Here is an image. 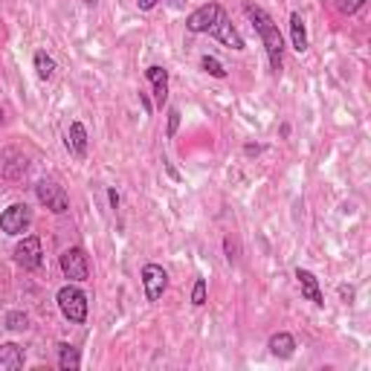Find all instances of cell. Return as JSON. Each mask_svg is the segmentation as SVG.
Segmentation results:
<instances>
[{
    "mask_svg": "<svg viewBox=\"0 0 371 371\" xmlns=\"http://www.w3.org/2000/svg\"><path fill=\"white\" fill-rule=\"evenodd\" d=\"M244 12L252 20L255 32L261 35V43H264L267 58H270V67L278 73L281 70V55H285V41H281V32L276 27V20L264 9H261V6H252V4H244Z\"/></svg>",
    "mask_w": 371,
    "mask_h": 371,
    "instance_id": "1",
    "label": "cell"
},
{
    "mask_svg": "<svg viewBox=\"0 0 371 371\" xmlns=\"http://www.w3.org/2000/svg\"><path fill=\"white\" fill-rule=\"evenodd\" d=\"M58 311L64 313V319H70L73 325H81L87 319V296L79 288H73V285L61 288L58 290Z\"/></svg>",
    "mask_w": 371,
    "mask_h": 371,
    "instance_id": "2",
    "label": "cell"
},
{
    "mask_svg": "<svg viewBox=\"0 0 371 371\" xmlns=\"http://www.w3.org/2000/svg\"><path fill=\"white\" fill-rule=\"evenodd\" d=\"M35 194H38L41 206H47V209L55 212V215H64V212L70 209L67 191H64V186H58V183H53V180H41V183L35 186Z\"/></svg>",
    "mask_w": 371,
    "mask_h": 371,
    "instance_id": "3",
    "label": "cell"
},
{
    "mask_svg": "<svg viewBox=\"0 0 371 371\" xmlns=\"http://www.w3.org/2000/svg\"><path fill=\"white\" fill-rule=\"evenodd\" d=\"M61 273L70 281H84L90 276V264H87V252L81 247H70L61 252Z\"/></svg>",
    "mask_w": 371,
    "mask_h": 371,
    "instance_id": "4",
    "label": "cell"
},
{
    "mask_svg": "<svg viewBox=\"0 0 371 371\" xmlns=\"http://www.w3.org/2000/svg\"><path fill=\"white\" fill-rule=\"evenodd\" d=\"M15 261L24 270H38L43 261V250H41V238L38 235H27L24 241L15 247Z\"/></svg>",
    "mask_w": 371,
    "mask_h": 371,
    "instance_id": "5",
    "label": "cell"
},
{
    "mask_svg": "<svg viewBox=\"0 0 371 371\" xmlns=\"http://www.w3.org/2000/svg\"><path fill=\"white\" fill-rule=\"evenodd\" d=\"M29 224H32V212H29L27 203H15L0 215V229H4L6 235H20Z\"/></svg>",
    "mask_w": 371,
    "mask_h": 371,
    "instance_id": "6",
    "label": "cell"
},
{
    "mask_svg": "<svg viewBox=\"0 0 371 371\" xmlns=\"http://www.w3.org/2000/svg\"><path fill=\"white\" fill-rule=\"evenodd\" d=\"M142 285H145L148 302H160L166 288H168V273L160 264H145L142 267Z\"/></svg>",
    "mask_w": 371,
    "mask_h": 371,
    "instance_id": "7",
    "label": "cell"
},
{
    "mask_svg": "<svg viewBox=\"0 0 371 371\" xmlns=\"http://www.w3.org/2000/svg\"><path fill=\"white\" fill-rule=\"evenodd\" d=\"M221 6L217 4H203L201 9H194L191 15H189V20H186V27H189V32H212V27L217 24V18H221Z\"/></svg>",
    "mask_w": 371,
    "mask_h": 371,
    "instance_id": "8",
    "label": "cell"
},
{
    "mask_svg": "<svg viewBox=\"0 0 371 371\" xmlns=\"http://www.w3.org/2000/svg\"><path fill=\"white\" fill-rule=\"evenodd\" d=\"M212 38H217L221 43H227V47H232V50H244V38L238 35V29L229 24V18H227V12H221V18H217V24L212 27V32H209Z\"/></svg>",
    "mask_w": 371,
    "mask_h": 371,
    "instance_id": "9",
    "label": "cell"
},
{
    "mask_svg": "<svg viewBox=\"0 0 371 371\" xmlns=\"http://www.w3.org/2000/svg\"><path fill=\"white\" fill-rule=\"evenodd\" d=\"M296 278H299V288H302V296L304 299H311L313 304H325V296H322V290H319V281H316V276L311 273V270H296Z\"/></svg>",
    "mask_w": 371,
    "mask_h": 371,
    "instance_id": "10",
    "label": "cell"
},
{
    "mask_svg": "<svg viewBox=\"0 0 371 371\" xmlns=\"http://www.w3.org/2000/svg\"><path fill=\"white\" fill-rule=\"evenodd\" d=\"M24 368V348L15 342H4L0 345V371H18Z\"/></svg>",
    "mask_w": 371,
    "mask_h": 371,
    "instance_id": "11",
    "label": "cell"
},
{
    "mask_svg": "<svg viewBox=\"0 0 371 371\" xmlns=\"http://www.w3.org/2000/svg\"><path fill=\"white\" fill-rule=\"evenodd\" d=\"M145 79L154 84V96H157V104H166V99H168V73H166V67H148L145 70Z\"/></svg>",
    "mask_w": 371,
    "mask_h": 371,
    "instance_id": "12",
    "label": "cell"
},
{
    "mask_svg": "<svg viewBox=\"0 0 371 371\" xmlns=\"http://www.w3.org/2000/svg\"><path fill=\"white\" fill-rule=\"evenodd\" d=\"M67 148L73 151L76 157H87V130H84V125L81 122H73L70 125V134H67Z\"/></svg>",
    "mask_w": 371,
    "mask_h": 371,
    "instance_id": "13",
    "label": "cell"
},
{
    "mask_svg": "<svg viewBox=\"0 0 371 371\" xmlns=\"http://www.w3.org/2000/svg\"><path fill=\"white\" fill-rule=\"evenodd\" d=\"M270 354L278 357V360H288L296 354V339L290 334H276L270 337Z\"/></svg>",
    "mask_w": 371,
    "mask_h": 371,
    "instance_id": "14",
    "label": "cell"
},
{
    "mask_svg": "<svg viewBox=\"0 0 371 371\" xmlns=\"http://www.w3.org/2000/svg\"><path fill=\"white\" fill-rule=\"evenodd\" d=\"M290 38H293V50L296 53L308 50V32H304V20H302L299 12L290 15Z\"/></svg>",
    "mask_w": 371,
    "mask_h": 371,
    "instance_id": "15",
    "label": "cell"
},
{
    "mask_svg": "<svg viewBox=\"0 0 371 371\" xmlns=\"http://www.w3.org/2000/svg\"><path fill=\"white\" fill-rule=\"evenodd\" d=\"M81 365V357H79V351L73 345H67V342H61L58 345V368L61 371H76Z\"/></svg>",
    "mask_w": 371,
    "mask_h": 371,
    "instance_id": "16",
    "label": "cell"
},
{
    "mask_svg": "<svg viewBox=\"0 0 371 371\" xmlns=\"http://www.w3.org/2000/svg\"><path fill=\"white\" fill-rule=\"evenodd\" d=\"M35 70H38V76H41V79H50V76L55 73V61L41 50V53H35Z\"/></svg>",
    "mask_w": 371,
    "mask_h": 371,
    "instance_id": "17",
    "label": "cell"
},
{
    "mask_svg": "<svg viewBox=\"0 0 371 371\" xmlns=\"http://www.w3.org/2000/svg\"><path fill=\"white\" fill-rule=\"evenodd\" d=\"M6 328H9V331H27V328H29V316L20 313V311H12V313L6 316Z\"/></svg>",
    "mask_w": 371,
    "mask_h": 371,
    "instance_id": "18",
    "label": "cell"
},
{
    "mask_svg": "<svg viewBox=\"0 0 371 371\" xmlns=\"http://www.w3.org/2000/svg\"><path fill=\"white\" fill-rule=\"evenodd\" d=\"M201 64H203V70H206L209 76H215V79H224V76H227V70L221 67V61H217L215 55H203Z\"/></svg>",
    "mask_w": 371,
    "mask_h": 371,
    "instance_id": "19",
    "label": "cell"
},
{
    "mask_svg": "<svg viewBox=\"0 0 371 371\" xmlns=\"http://www.w3.org/2000/svg\"><path fill=\"white\" fill-rule=\"evenodd\" d=\"M203 302H206V281L198 278V281H194V290H191V304H194V308H201Z\"/></svg>",
    "mask_w": 371,
    "mask_h": 371,
    "instance_id": "20",
    "label": "cell"
},
{
    "mask_svg": "<svg viewBox=\"0 0 371 371\" xmlns=\"http://www.w3.org/2000/svg\"><path fill=\"white\" fill-rule=\"evenodd\" d=\"M177 128H180V111H177V107H171V111H168V130H166V134L174 137V134H177Z\"/></svg>",
    "mask_w": 371,
    "mask_h": 371,
    "instance_id": "21",
    "label": "cell"
},
{
    "mask_svg": "<svg viewBox=\"0 0 371 371\" xmlns=\"http://www.w3.org/2000/svg\"><path fill=\"white\" fill-rule=\"evenodd\" d=\"M363 4H365V0H339V12L342 15H354Z\"/></svg>",
    "mask_w": 371,
    "mask_h": 371,
    "instance_id": "22",
    "label": "cell"
},
{
    "mask_svg": "<svg viewBox=\"0 0 371 371\" xmlns=\"http://www.w3.org/2000/svg\"><path fill=\"white\" fill-rule=\"evenodd\" d=\"M154 6H157V0H140V9H145V12L154 9Z\"/></svg>",
    "mask_w": 371,
    "mask_h": 371,
    "instance_id": "23",
    "label": "cell"
},
{
    "mask_svg": "<svg viewBox=\"0 0 371 371\" xmlns=\"http://www.w3.org/2000/svg\"><path fill=\"white\" fill-rule=\"evenodd\" d=\"M339 296L351 302V299H354V290H351V288H339Z\"/></svg>",
    "mask_w": 371,
    "mask_h": 371,
    "instance_id": "24",
    "label": "cell"
},
{
    "mask_svg": "<svg viewBox=\"0 0 371 371\" xmlns=\"http://www.w3.org/2000/svg\"><path fill=\"white\" fill-rule=\"evenodd\" d=\"M171 6H174V9H183V6H186V0H171Z\"/></svg>",
    "mask_w": 371,
    "mask_h": 371,
    "instance_id": "25",
    "label": "cell"
},
{
    "mask_svg": "<svg viewBox=\"0 0 371 371\" xmlns=\"http://www.w3.org/2000/svg\"><path fill=\"white\" fill-rule=\"evenodd\" d=\"M0 122H4V111H0Z\"/></svg>",
    "mask_w": 371,
    "mask_h": 371,
    "instance_id": "26",
    "label": "cell"
}]
</instances>
